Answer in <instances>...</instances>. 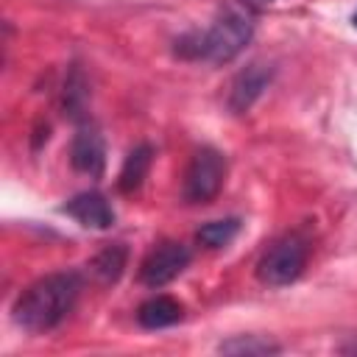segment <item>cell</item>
<instances>
[{
    "mask_svg": "<svg viewBox=\"0 0 357 357\" xmlns=\"http://www.w3.org/2000/svg\"><path fill=\"white\" fill-rule=\"evenodd\" d=\"M254 36V14L243 3H226L209 28L190 31L176 39V56L190 61H209V64H226L234 56L243 53V47Z\"/></svg>",
    "mask_w": 357,
    "mask_h": 357,
    "instance_id": "obj_1",
    "label": "cell"
},
{
    "mask_svg": "<svg viewBox=\"0 0 357 357\" xmlns=\"http://www.w3.org/2000/svg\"><path fill=\"white\" fill-rule=\"evenodd\" d=\"M81 293V276L75 271H59L36 279L14 301V321L28 332L56 329L75 307Z\"/></svg>",
    "mask_w": 357,
    "mask_h": 357,
    "instance_id": "obj_2",
    "label": "cell"
},
{
    "mask_svg": "<svg viewBox=\"0 0 357 357\" xmlns=\"http://www.w3.org/2000/svg\"><path fill=\"white\" fill-rule=\"evenodd\" d=\"M307 257H310L307 237H301L296 231L293 234H284L276 243H271L265 248V254L259 257V262H257V279L262 284H268V287L293 284L304 273Z\"/></svg>",
    "mask_w": 357,
    "mask_h": 357,
    "instance_id": "obj_3",
    "label": "cell"
},
{
    "mask_svg": "<svg viewBox=\"0 0 357 357\" xmlns=\"http://www.w3.org/2000/svg\"><path fill=\"white\" fill-rule=\"evenodd\" d=\"M223 178H226V156L212 145L198 148L190 159L187 173H184V190H181L184 201L187 204L212 201L220 192Z\"/></svg>",
    "mask_w": 357,
    "mask_h": 357,
    "instance_id": "obj_4",
    "label": "cell"
},
{
    "mask_svg": "<svg viewBox=\"0 0 357 357\" xmlns=\"http://www.w3.org/2000/svg\"><path fill=\"white\" fill-rule=\"evenodd\" d=\"M190 257L192 254L184 243L162 240L145 254V259L139 265V282L148 287H165L190 265Z\"/></svg>",
    "mask_w": 357,
    "mask_h": 357,
    "instance_id": "obj_5",
    "label": "cell"
},
{
    "mask_svg": "<svg viewBox=\"0 0 357 357\" xmlns=\"http://www.w3.org/2000/svg\"><path fill=\"white\" fill-rule=\"evenodd\" d=\"M271 78H273V67H271V64H265V61H251L248 67H243V70L234 75V81H231V86H229L226 106H229L234 114H245V112L259 100V95L268 89Z\"/></svg>",
    "mask_w": 357,
    "mask_h": 357,
    "instance_id": "obj_6",
    "label": "cell"
},
{
    "mask_svg": "<svg viewBox=\"0 0 357 357\" xmlns=\"http://www.w3.org/2000/svg\"><path fill=\"white\" fill-rule=\"evenodd\" d=\"M64 215H70L73 220H78L84 229H112L114 226V209L109 204V198L98 190H86V192H78L73 195L64 206H61Z\"/></svg>",
    "mask_w": 357,
    "mask_h": 357,
    "instance_id": "obj_7",
    "label": "cell"
},
{
    "mask_svg": "<svg viewBox=\"0 0 357 357\" xmlns=\"http://www.w3.org/2000/svg\"><path fill=\"white\" fill-rule=\"evenodd\" d=\"M70 162L78 173L98 178L106 167V145L95 126H81L70 142Z\"/></svg>",
    "mask_w": 357,
    "mask_h": 357,
    "instance_id": "obj_8",
    "label": "cell"
},
{
    "mask_svg": "<svg viewBox=\"0 0 357 357\" xmlns=\"http://www.w3.org/2000/svg\"><path fill=\"white\" fill-rule=\"evenodd\" d=\"M181 318H184V307L173 296H153L142 301L137 310V321L145 329H165V326L178 324Z\"/></svg>",
    "mask_w": 357,
    "mask_h": 357,
    "instance_id": "obj_9",
    "label": "cell"
},
{
    "mask_svg": "<svg viewBox=\"0 0 357 357\" xmlns=\"http://www.w3.org/2000/svg\"><path fill=\"white\" fill-rule=\"evenodd\" d=\"M151 162H153V148L151 145H137L134 151H128L123 167H120V176H117V187L120 192H137L151 170Z\"/></svg>",
    "mask_w": 357,
    "mask_h": 357,
    "instance_id": "obj_10",
    "label": "cell"
},
{
    "mask_svg": "<svg viewBox=\"0 0 357 357\" xmlns=\"http://www.w3.org/2000/svg\"><path fill=\"white\" fill-rule=\"evenodd\" d=\"M126 259H128V251L123 243H114V245H106L103 251H98L92 259H89V273L100 282V284H114L120 276H123V268H126Z\"/></svg>",
    "mask_w": 357,
    "mask_h": 357,
    "instance_id": "obj_11",
    "label": "cell"
},
{
    "mask_svg": "<svg viewBox=\"0 0 357 357\" xmlns=\"http://www.w3.org/2000/svg\"><path fill=\"white\" fill-rule=\"evenodd\" d=\"M243 220L240 218H220V220H209L195 231V240L206 248H226L237 234H240Z\"/></svg>",
    "mask_w": 357,
    "mask_h": 357,
    "instance_id": "obj_12",
    "label": "cell"
},
{
    "mask_svg": "<svg viewBox=\"0 0 357 357\" xmlns=\"http://www.w3.org/2000/svg\"><path fill=\"white\" fill-rule=\"evenodd\" d=\"M279 349H282L279 343L259 335H237L218 346L220 354H234V357H262V354H276Z\"/></svg>",
    "mask_w": 357,
    "mask_h": 357,
    "instance_id": "obj_13",
    "label": "cell"
},
{
    "mask_svg": "<svg viewBox=\"0 0 357 357\" xmlns=\"http://www.w3.org/2000/svg\"><path fill=\"white\" fill-rule=\"evenodd\" d=\"M84 106H86V81H84L81 70L73 67L67 75V84H64V109L70 117H81Z\"/></svg>",
    "mask_w": 357,
    "mask_h": 357,
    "instance_id": "obj_14",
    "label": "cell"
},
{
    "mask_svg": "<svg viewBox=\"0 0 357 357\" xmlns=\"http://www.w3.org/2000/svg\"><path fill=\"white\" fill-rule=\"evenodd\" d=\"M354 28H357V11H354Z\"/></svg>",
    "mask_w": 357,
    "mask_h": 357,
    "instance_id": "obj_15",
    "label": "cell"
},
{
    "mask_svg": "<svg viewBox=\"0 0 357 357\" xmlns=\"http://www.w3.org/2000/svg\"><path fill=\"white\" fill-rule=\"evenodd\" d=\"M262 3H271V0H262Z\"/></svg>",
    "mask_w": 357,
    "mask_h": 357,
    "instance_id": "obj_16",
    "label": "cell"
}]
</instances>
